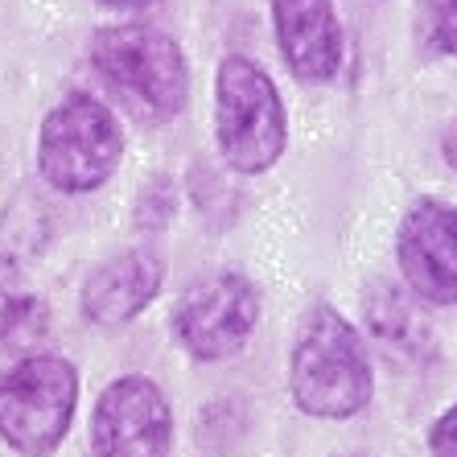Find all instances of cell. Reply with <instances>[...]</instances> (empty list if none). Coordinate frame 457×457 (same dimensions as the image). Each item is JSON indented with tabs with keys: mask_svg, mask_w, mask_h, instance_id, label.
<instances>
[{
	"mask_svg": "<svg viewBox=\"0 0 457 457\" xmlns=\"http://www.w3.org/2000/svg\"><path fill=\"white\" fill-rule=\"evenodd\" d=\"M46 301L33 293L25 268L0 255V342H33L46 330Z\"/></svg>",
	"mask_w": 457,
	"mask_h": 457,
	"instance_id": "12",
	"label": "cell"
},
{
	"mask_svg": "<svg viewBox=\"0 0 457 457\" xmlns=\"http://www.w3.org/2000/svg\"><path fill=\"white\" fill-rule=\"evenodd\" d=\"M165 268L153 252H120L83 280V318L99 330H120L161 293Z\"/></svg>",
	"mask_w": 457,
	"mask_h": 457,
	"instance_id": "10",
	"label": "cell"
},
{
	"mask_svg": "<svg viewBox=\"0 0 457 457\" xmlns=\"http://www.w3.org/2000/svg\"><path fill=\"white\" fill-rule=\"evenodd\" d=\"M214 132L235 173H264L285 153L288 120L277 83L244 54H227L214 79Z\"/></svg>",
	"mask_w": 457,
	"mask_h": 457,
	"instance_id": "3",
	"label": "cell"
},
{
	"mask_svg": "<svg viewBox=\"0 0 457 457\" xmlns=\"http://www.w3.org/2000/svg\"><path fill=\"white\" fill-rule=\"evenodd\" d=\"M428 449H433V457H457V404L445 408V412L433 420V428H428Z\"/></svg>",
	"mask_w": 457,
	"mask_h": 457,
	"instance_id": "13",
	"label": "cell"
},
{
	"mask_svg": "<svg viewBox=\"0 0 457 457\" xmlns=\"http://www.w3.org/2000/svg\"><path fill=\"white\" fill-rule=\"evenodd\" d=\"M362 313H367V334H371L375 351L392 367L416 371L436 359V334L428 326V313L404 285L375 280L362 297Z\"/></svg>",
	"mask_w": 457,
	"mask_h": 457,
	"instance_id": "11",
	"label": "cell"
},
{
	"mask_svg": "<svg viewBox=\"0 0 457 457\" xmlns=\"http://www.w3.org/2000/svg\"><path fill=\"white\" fill-rule=\"evenodd\" d=\"M441 153H445V161L457 170V120L445 128V137H441Z\"/></svg>",
	"mask_w": 457,
	"mask_h": 457,
	"instance_id": "15",
	"label": "cell"
},
{
	"mask_svg": "<svg viewBox=\"0 0 457 457\" xmlns=\"http://www.w3.org/2000/svg\"><path fill=\"white\" fill-rule=\"evenodd\" d=\"M255 321H260V288L239 272L194 280L173 309V334L203 362H219L244 351Z\"/></svg>",
	"mask_w": 457,
	"mask_h": 457,
	"instance_id": "6",
	"label": "cell"
},
{
	"mask_svg": "<svg viewBox=\"0 0 457 457\" xmlns=\"http://www.w3.org/2000/svg\"><path fill=\"white\" fill-rule=\"evenodd\" d=\"M272 25L297 83H330L342 66V25L334 0H272Z\"/></svg>",
	"mask_w": 457,
	"mask_h": 457,
	"instance_id": "9",
	"label": "cell"
},
{
	"mask_svg": "<svg viewBox=\"0 0 457 457\" xmlns=\"http://www.w3.org/2000/svg\"><path fill=\"white\" fill-rule=\"evenodd\" d=\"M433 46L457 58V0H441L433 17Z\"/></svg>",
	"mask_w": 457,
	"mask_h": 457,
	"instance_id": "14",
	"label": "cell"
},
{
	"mask_svg": "<svg viewBox=\"0 0 457 457\" xmlns=\"http://www.w3.org/2000/svg\"><path fill=\"white\" fill-rule=\"evenodd\" d=\"M91 62L99 79L120 96V104L145 124H165L186 107L190 71L170 33L149 25L99 29L91 42Z\"/></svg>",
	"mask_w": 457,
	"mask_h": 457,
	"instance_id": "2",
	"label": "cell"
},
{
	"mask_svg": "<svg viewBox=\"0 0 457 457\" xmlns=\"http://www.w3.org/2000/svg\"><path fill=\"white\" fill-rule=\"evenodd\" d=\"M124 157V132L96 96H66L50 107L37 132V170L62 194L99 190Z\"/></svg>",
	"mask_w": 457,
	"mask_h": 457,
	"instance_id": "4",
	"label": "cell"
},
{
	"mask_svg": "<svg viewBox=\"0 0 457 457\" xmlns=\"http://www.w3.org/2000/svg\"><path fill=\"white\" fill-rule=\"evenodd\" d=\"M96 457H165L173 445L170 400L149 375H120L107 383L91 416Z\"/></svg>",
	"mask_w": 457,
	"mask_h": 457,
	"instance_id": "7",
	"label": "cell"
},
{
	"mask_svg": "<svg viewBox=\"0 0 457 457\" xmlns=\"http://www.w3.org/2000/svg\"><path fill=\"white\" fill-rule=\"evenodd\" d=\"M288 387L293 404L318 420H346L371 404V354L338 309L313 305L301 318Z\"/></svg>",
	"mask_w": 457,
	"mask_h": 457,
	"instance_id": "1",
	"label": "cell"
},
{
	"mask_svg": "<svg viewBox=\"0 0 457 457\" xmlns=\"http://www.w3.org/2000/svg\"><path fill=\"white\" fill-rule=\"evenodd\" d=\"M79 408V371L58 354H25L0 379V441L21 457H50Z\"/></svg>",
	"mask_w": 457,
	"mask_h": 457,
	"instance_id": "5",
	"label": "cell"
},
{
	"mask_svg": "<svg viewBox=\"0 0 457 457\" xmlns=\"http://www.w3.org/2000/svg\"><path fill=\"white\" fill-rule=\"evenodd\" d=\"M395 255L420 305H457V206L420 198L395 231Z\"/></svg>",
	"mask_w": 457,
	"mask_h": 457,
	"instance_id": "8",
	"label": "cell"
},
{
	"mask_svg": "<svg viewBox=\"0 0 457 457\" xmlns=\"http://www.w3.org/2000/svg\"><path fill=\"white\" fill-rule=\"evenodd\" d=\"M104 9H120V12H137V9H149L157 0H99Z\"/></svg>",
	"mask_w": 457,
	"mask_h": 457,
	"instance_id": "16",
	"label": "cell"
}]
</instances>
